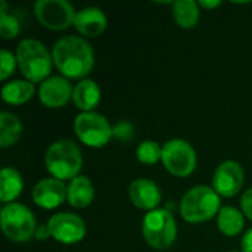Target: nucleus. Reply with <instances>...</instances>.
<instances>
[{
  "mask_svg": "<svg viewBox=\"0 0 252 252\" xmlns=\"http://www.w3.org/2000/svg\"><path fill=\"white\" fill-rule=\"evenodd\" d=\"M162 164L165 170L176 177H188L196 168V152L192 145L183 139H171L162 146Z\"/></svg>",
  "mask_w": 252,
  "mask_h": 252,
  "instance_id": "8",
  "label": "nucleus"
},
{
  "mask_svg": "<svg viewBox=\"0 0 252 252\" xmlns=\"http://www.w3.org/2000/svg\"><path fill=\"white\" fill-rule=\"evenodd\" d=\"M198 4L201 7H204V9H216V7H219L221 4V1L220 0H211V1H208V0H199Z\"/></svg>",
  "mask_w": 252,
  "mask_h": 252,
  "instance_id": "28",
  "label": "nucleus"
},
{
  "mask_svg": "<svg viewBox=\"0 0 252 252\" xmlns=\"http://www.w3.org/2000/svg\"><path fill=\"white\" fill-rule=\"evenodd\" d=\"M44 165L47 171L58 180H74L83 167V155L80 148L69 139L53 142L46 155Z\"/></svg>",
  "mask_w": 252,
  "mask_h": 252,
  "instance_id": "3",
  "label": "nucleus"
},
{
  "mask_svg": "<svg viewBox=\"0 0 252 252\" xmlns=\"http://www.w3.org/2000/svg\"><path fill=\"white\" fill-rule=\"evenodd\" d=\"M50 236V230H49V226H38L37 227V232H35V238L37 239H46Z\"/></svg>",
  "mask_w": 252,
  "mask_h": 252,
  "instance_id": "29",
  "label": "nucleus"
},
{
  "mask_svg": "<svg viewBox=\"0 0 252 252\" xmlns=\"http://www.w3.org/2000/svg\"><path fill=\"white\" fill-rule=\"evenodd\" d=\"M19 21L13 15H7V12H0V34L3 38H15L19 34Z\"/></svg>",
  "mask_w": 252,
  "mask_h": 252,
  "instance_id": "24",
  "label": "nucleus"
},
{
  "mask_svg": "<svg viewBox=\"0 0 252 252\" xmlns=\"http://www.w3.org/2000/svg\"><path fill=\"white\" fill-rule=\"evenodd\" d=\"M100 87L96 81L84 78L74 87L72 100L81 112H93L100 102Z\"/></svg>",
  "mask_w": 252,
  "mask_h": 252,
  "instance_id": "16",
  "label": "nucleus"
},
{
  "mask_svg": "<svg viewBox=\"0 0 252 252\" xmlns=\"http://www.w3.org/2000/svg\"><path fill=\"white\" fill-rule=\"evenodd\" d=\"M220 195L210 186L199 185L185 193L180 201V216L188 223H204L219 216Z\"/></svg>",
  "mask_w": 252,
  "mask_h": 252,
  "instance_id": "4",
  "label": "nucleus"
},
{
  "mask_svg": "<svg viewBox=\"0 0 252 252\" xmlns=\"http://www.w3.org/2000/svg\"><path fill=\"white\" fill-rule=\"evenodd\" d=\"M74 87L69 80L63 75L49 77L46 81L40 84L38 99L47 108H63L72 99Z\"/></svg>",
  "mask_w": 252,
  "mask_h": 252,
  "instance_id": "12",
  "label": "nucleus"
},
{
  "mask_svg": "<svg viewBox=\"0 0 252 252\" xmlns=\"http://www.w3.org/2000/svg\"><path fill=\"white\" fill-rule=\"evenodd\" d=\"M0 226L4 236L13 242H27L32 239L38 227L31 210L18 202L7 204L1 208Z\"/></svg>",
  "mask_w": 252,
  "mask_h": 252,
  "instance_id": "5",
  "label": "nucleus"
},
{
  "mask_svg": "<svg viewBox=\"0 0 252 252\" xmlns=\"http://www.w3.org/2000/svg\"><path fill=\"white\" fill-rule=\"evenodd\" d=\"M34 84L28 80H13L1 87V99L9 105H24L34 94Z\"/></svg>",
  "mask_w": 252,
  "mask_h": 252,
  "instance_id": "19",
  "label": "nucleus"
},
{
  "mask_svg": "<svg viewBox=\"0 0 252 252\" xmlns=\"http://www.w3.org/2000/svg\"><path fill=\"white\" fill-rule=\"evenodd\" d=\"M128 196L134 207L146 211L158 208L162 199V193L158 185L149 179H137L128 188Z\"/></svg>",
  "mask_w": 252,
  "mask_h": 252,
  "instance_id": "14",
  "label": "nucleus"
},
{
  "mask_svg": "<svg viewBox=\"0 0 252 252\" xmlns=\"http://www.w3.org/2000/svg\"><path fill=\"white\" fill-rule=\"evenodd\" d=\"M241 207H242L244 216H247L250 220H252V188L244 193V196L241 199Z\"/></svg>",
  "mask_w": 252,
  "mask_h": 252,
  "instance_id": "26",
  "label": "nucleus"
},
{
  "mask_svg": "<svg viewBox=\"0 0 252 252\" xmlns=\"http://www.w3.org/2000/svg\"><path fill=\"white\" fill-rule=\"evenodd\" d=\"M34 15L43 27L61 31L74 25L77 12L66 0H38L34 4Z\"/></svg>",
  "mask_w": 252,
  "mask_h": 252,
  "instance_id": "9",
  "label": "nucleus"
},
{
  "mask_svg": "<svg viewBox=\"0 0 252 252\" xmlns=\"http://www.w3.org/2000/svg\"><path fill=\"white\" fill-rule=\"evenodd\" d=\"M219 230L226 236H236L244 230L245 217L235 207H223L217 216Z\"/></svg>",
  "mask_w": 252,
  "mask_h": 252,
  "instance_id": "21",
  "label": "nucleus"
},
{
  "mask_svg": "<svg viewBox=\"0 0 252 252\" xmlns=\"http://www.w3.org/2000/svg\"><path fill=\"white\" fill-rule=\"evenodd\" d=\"M241 247H242V252H252V229H250L244 235L241 241Z\"/></svg>",
  "mask_w": 252,
  "mask_h": 252,
  "instance_id": "27",
  "label": "nucleus"
},
{
  "mask_svg": "<svg viewBox=\"0 0 252 252\" xmlns=\"http://www.w3.org/2000/svg\"><path fill=\"white\" fill-rule=\"evenodd\" d=\"M108 25L106 15L99 7H84L77 12L74 27L81 35L86 37H97L100 35Z\"/></svg>",
  "mask_w": 252,
  "mask_h": 252,
  "instance_id": "15",
  "label": "nucleus"
},
{
  "mask_svg": "<svg viewBox=\"0 0 252 252\" xmlns=\"http://www.w3.org/2000/svg\"><path fill=\"white\" fill-rule=\"evenodd\" d=\"M15 55L18 66L28 81L34 84L43 83L49 78L53 58L41 41L35 38H25L18 44Z\"/></svg>",
  "mask_w": 252,
  "mask_h": 252,
  "instance_id": "2",
  "label": "nucleus"
},
{
  "mask_svg": "<svg viewBox=\"0 0 252 252\" xmlns=\"http://www.w3.org/2000/svg\"><path fill=\"white\" fill-rule=\"evenodd\" d=\"M55 66L66 78L84 80V77L93 69L94 53L92 46L77 35H66L59 38L52 50Z\"/></svg>",
  "mask_w": 252,
  "mask_h": 252,
  "instance_id": "1",
  "label": "nucleus"
},
{
  "mask_svg": "<svg viewBox=\"0 0 252 252\" xmlns=\"http://www.w3.org/2000/svg\"><path fill=\"white\" fill-rule=\"evenodd\" d=\"M32 201L37 207L43 210H55L63 204L68 198V186L62 180L55 177H47L40 180L31 192Z\"/></svg>",
  "mask_w": 252,
  "mask_h": 252,
  "instance_id": "13",
  "label": "nucleus"
},
{
  "mask_svg": "<svg viewBox=\"0 0 252 252\" xmlns=\"http://www.w3.org/2000/svg\"><path fill=\"white\" fill-rule=\"evenodd\" d=\"M142 232L149 247L155 250H168L176 242L177 223L168 210L157 208L145 216Z\"/></svg>",
  "mask_w": 252,
  "mask_h": 252,
  "instance_id": "6",
  "label": "nucleus"
},
{
  "mask_svg": "<svg viewBox=\"0 0 252 252\" xmlns=\"http://www.w3.org/2000/svg\"><path fill=\"white\" fill-rule=\"evenodd\" d=\"M74 130L80 142L90 148H102L109 143L114 128L109 121L97 112H80L74 121Z\"/></svg>",
  "mask_w": 252,
  "mask_h": 252,
  "instance_id": "7",
  "label": "nucleus"
},
{
  "mask_svg": "<svg viewBox=\"0 0 252 252\" xmlns=\"http://www.w3.org/2000/svg\"><path fill=\"white\" fill-rule=\"evenodd\" d=\"M22 134V124L19 118L10 112L0 114V146L9 148L15 145Z\"/></svg>",
  "mask_w": 252,
  "mask_h": 252,
  "instance_id": "22",
  "label": "nucleus"
},
{
  "mask_svg": "<svg viewBox=\"0 0 252 252\" xmlns=\"http://www.w3.org/2000/svg\"><path fill=\"white\" fill-rule=\"evenodd\" d=\"M136 158L142 164L154 165L162 159V148L155 140H145L137 146Z\"/></svg>",
  "mask_w": 252,
  "mask_h": 252,
  "instance_id": "23",
  "label": "nucleus"
},
{
  "mask_svg": "<svg viewBox=\"0 0 252 252\" xmlns=\"http://www.w3.org/2000/svg\"><path fill=\"white\" fill-rule=\"evenodd\" d=\"M94 198V186L92 180L86 176H78L68 185V198L71 207L74 208H86L92 204Z\"/></svg>",
  "mask_w": 252,
  "mask_h": 252,
  "instance_id": "17",
  "label": "nucleus"
},
{
  "mask_svg": "<svg viewBox=\"0 0 252 252\" xmlns=\"http://www.w3.org/2000/svg\"><path fill=\"white\" fill-rule=\"evenodd\" d=\"M173 18L185 30L195 28L199 21V4L195 0H177L171 4Z\"/></svg>",
  "mask_w": 252,
  "mask_h": 252,
  "instance_id": "20",
  "label": "nucleus"
},
{
  "mask_svg": "<svg viewBox=\"0 0 252 252\" xmlns=\"http://www.w3.org/2000/svg\"><path fill=\"white\" fill-rule=\"evenodd\" d=\"M16 55H13L12 52H9L7 49H1L0 52V80L6 81L16 68Z\"/></svg>",
  "mask_w": 252,
  "mask_h": 252,
  "instance_id": "25",
  "label": "nucleus"
},
{
  "mask_svg": "<svg viewBox=\"0 0 252 252\" xmlns=\"http://www.w3.org/2000/svg\"><path fill=\"white\" fill-rule=\"evenodd\" d=\"M50 236L61 244L72 245L84 239L86 223L84 220L72 213H58L49 219Z\"/></svg>",
  "mask_w": 252,
  "mask_h": 252,
  "instance_id": "10",
  "label": "nucleus"
},
{
  "mask_svg": "<svg viewBox=\"0 0 252 252\" xmlns=\"http://www.w3.org/2000/svg\"><path fill=\"white\" fill-rule=\"evenodd\" d=\"M245 182V173L239 162L224 161L221 162L213 176V189L224 198H232L241 192Z\"/></svg>",
  "mask_w": 252,
  "mask_h": 252,
  "instance_id": "11",
  "label": "nucleus"
},
{
  "mask_svg": "<svg viewBox=\"0 0 252 252\" xmlns=\"http://www.w3.org/2000/svg\"><path fill=\"white\" fill-rule=\"evenodd\" d=\"M24 180L18 170L4 167L0 171V201L3 204H12L22 192Z\"/></svg>",
  "mask_w": 252,
  "mask_h": 252,
  "instance_id": "18",
  "label": "nucleus"
},
{
  "mask_svg": "<svg viewBox=\"0 0 252 252\" xmlns=\"http://www.w3.org/2000/svg\"><path fill=\"white\" fill-rule=\"evenodd\" d=\"M230 252H239V251H230Z\"/></svg>",
  "mask_w": 252,
  "mask_h": 252,
  "instance_id": "30",
  "label": "nucleus"
}]
</instances>
